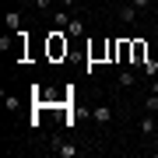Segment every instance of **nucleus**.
Returning a JSON list of instances; mask_svg holds the SVG:
<instances>
[{
	"instance_id": "1",
	"label": "nucleus",
	"mask_w": 158,
	"mask_h": 158,
	"mask_svg": "<svg viewBox=\"0 0 158 158\" xmlns=\"http://www.w3.org/2000/svg\"><path fill=\"white\" fill-rule=\"evenodd\" d=\"M46 49H49V56H53V60L67 56V35H63V28H56V32L49 35V46H46Z\"/></svg>"
},
{
	"instance_id": "19",
	"label": "nucleus",
	"mask_w": 158,
	"mask_h": 158,
	"mask_svg": "<svg viewBox=\"0 0 158 158\" xmlns=\"http://www.w3.org/2000/svg\"><path fill=\"white\" fill-rule=\"evenodd\" d=\"M155 49H158V39H155Z\"/></svg>"
},
{
	"instance_id": "17",
	"label": "nucleus",
	"mask_w": 158,
	"mask_h": 158,
	"mask_svg": "<svg viewBox=\"0 0 158 158\" xmlns=\"http://www.w3.org/2000/svg\"><path fill=\"white\" fill-rule=\"evenodd\" d=\"M60 4H63V7H74V4H77V0H60Z\"/></svg>"
},
{
	"instance_id": "14",
	"label": "nucleus",
	"mask_w": 158,
	"mask_h": 158,
	"mask_svg": "<svg viewBox=\"0 0 158 158\" xmlns=\"http://www.w3.org/2000/svg\"><path fill=\"white\" fill-rule=\"evenodd\" d=\"M144 109H148V113H158V95H155V91H151V95H148V102H144Z\"/></svg>"
},
{
	"instance_id": "21",
	"label": "nucleus",
	"mask_w": 158,
	"mask_h": 158,
	"mask_svg": "<svg viewBox=\"0 0 158 158\" xmlns=\"http://www.w3.org/2000/svg\"><path fill=\"white\" fill-rule=\"evenodd\" d=\"M155 119H158V113H155Z\"/></svg>"
},
{
	"instance_id": "15",
	"label": "nucleus",
	"mask_w": 158,
	"mask_h": 158,
	"mask_svg": "<svg viewBox=\"0 0 158 158\" xmlns=\"http://www.w3.org/2000/svg\"><path fill=\"white\" fill-rule=\"evenodd\" d=\"M148 91H155V95H158V77H151V85H148Z\"/></svg>"
},
{
	"instance_id": "8",
	"label": "nucleus",
	"mask_w": 158,
	"mask_h": 158,
	"mask_svg": "<svg viewBox=\"0 0 158 158\" xmlns=\"http://www.w3.org/2000/svg\"><path fill=\"white\" fill-rule=\"evenodd\" d=\"M116 60H119V63H130V39L116 42Z\"/></svg>"
},
{
	"instance_id": "12",
	"label": "nucleus",
	"mask_w": 158,
	"mask_h": 158,
	"mask_svg": "<svg viewBox=\"0 0 158 158\" xmlns=\"http://www.w3.org/2000/svg\"><path fill=\"white\" fill-rule=\"evenodd\" d=\"M18 25H21V14H18V11H11V14H7V28H11V32H18Z\"/></svg>"
},
{
	"instance_id": "11",
	"label": "nucleus",
	"mask_w": 158,
	"mask_h": 158,
	"mask_svg": "<svg viewBox=\"0 0 158 158\" xmlns=\"http://www.w3.org/2000/svg\"><path fill=\"white\" fill-rule=\"evenodd\" d=\"M67 35H85V21H81V18H70V25H67Z\"/></svg>"
},
{
	"instance_id": "7",
	"label": "nucleus",
	"mask_w": 158,
	"mask_h": 158,
	"mask_svg": "<svg viewBox=\"0 0 158 158\" xmlns=\"http://www.w3.org/2000/svg\"><path fill=\"white\" fill-rule=\"evenodd\" d=\"M119 21H123V25H134V21H137V7H134V4L119 7Z\"/></svg>"
},
{
	"instance_id": "2",
	"label": "nucleus",
	"mask_w": 158,
	"mask_h": 158,
	"mask_svg": "<svg viewBox=\"0 0 158 158\" xmlns=\"http://www.w3.org/2000/svg\"><path fill=\"white\" fill-rule=\"evenodd\" d=\"M144 60H148V42H144V39H130V67L141 70Z\"/></svg>"
},
{
	"instance_id": "18",
	"label": "nucleus",
	"mask_w": 158,
	"mask_h": 158,
	"mask_svg": "<svg viewBox=\"0 0 158 158\" xmlns=\"http://www.w3.org/2000/svg\"><path fill=\"white\" fill-rule=\"evenodd\" d=\"M155 32H158V18H155Z\"/></svg>"
},
{
	"instance_id": "4",
	"label": "nucleus",
	"mask_w": 158,
	"mask_h": 158,
	"mask_svg": "<svg viewBox=\"0 0 158 158\" xmlns=\"http://www.w3.org/2000/svg\"><path fill=\"white\" fill-rule=\"evenodd\" d=\"M91 116H95L98 127H106L109 119H113V106H95V113H91Z\"/></svg>"
},
{
	"instance_id": "6",
	"label": "nucleus",
	"mask_w": 158,
	"mask_h": 158,
	"mask_svg": "<svg viewBox=\"0 0 158 158\" xmlns=\"http://www.w3.org/2000/svg\"><path fill=\"white\" fill-rule=\"evenodd\" d=\"M141 74H144V81H151V77H158V60H151V56H148V60L141 63Z\"/></svg>"
},
{
	"instance_id": "10",
	"label": "nucleus",
	"mask_w": 158,
	"mask_h": 158,
	"mask_svg": "<svg viewBox=\"0 0 158 158\" xmlns=\"http://www.w3.org/2000/svg\"><path fill=\"white\" fill-rule=\"evenodd\" d=\"M102 53L109 56V42H95V46L88 49V56H91V60H102Z\"/></svg>"
},
{
	"instance_id": "3",
	"label": "nucleus",
	"mask_w": 158,
	"mask_h": 158,
	"mask_svg": "<svg viewBox=\"0 0 158 158\" xmlns=\"http://www.w3.org/2000/svg\"><path fill=\"white\" fill-rule=\"evenodd\" d=\"M53 151H56L60 158H74V155H77V148H74L70 141H60V137H56V141H53Z\"/></svg>"
},
{
	"instance_id": "9",
	"label": "nucleus",
	"mask_w": 158,
	"mask_h": 158,
	"mask_svg": "<svg viewBox=\"0 0 158 158\" xmlns=\"http://www.w3.org/2000/svg\"><path fill=\"white\" fill-rule=\"evenodd\" d=\"M116 85H119V88H134V85H137V74H134V70H119V81H116Z\"/></svg>"
},
{
	"instance_id": "13",
	"label": "nucleus",
	"mask_w": 158,
	"mask_h": 158,
	"mask_svg": "<svg viewBox=\"0 0 158 158\" xmlns=\"http://www.w3.org/2000/svg\"><path fill=\"white\" fill-rule=\"evenodd\" d=\"M53 21H56V28H67V25H70V18L63 14V11H56V14H53Z\"/></svg>"
},
{
	"instance_id": "20",
	"label": "nucleus",
	"mask_w": 158,
	"mask_h": 158,
	"mask_svg": "<svg viewBox=\"0 0 158 158\" xmlns=\"http://www.w3.org/2000/svg\"><path fill=\"white\" fill-rule=\"evenodd\" d=\"M109 4H116V0H109Z\"/></svg>"
},
{
	"instance_id": "5",
	"label": "nucleus",
	"mask_w": 158,
	"mask_h": 158,
	"mask_svg": "<svg viewBox=\"0 0 158 158\" xmlns=\"http://www.w3.org/2000/svg\"><path fill=\"white\" fill-rule=\"evenodd\" d=\"M141 134H144V137H151V134H158V119H155V113H148V116L141 119Z\"/></svg>"
},
{
	"instance_id": "16",
	"label": "nucleus",
	"mask_w": 158,
	"mask_h": 158,
	"mask_svg": "<svg viewBox=\"0 0 158 158\" xmlns=\"http://www.w3.org/2000/svg\"><path fill=\"white\" fill-rule=\"evenodd\" d=\"M130 4H134V7H148L151 0H130Z\"/></svg>"
}]
</instances>
